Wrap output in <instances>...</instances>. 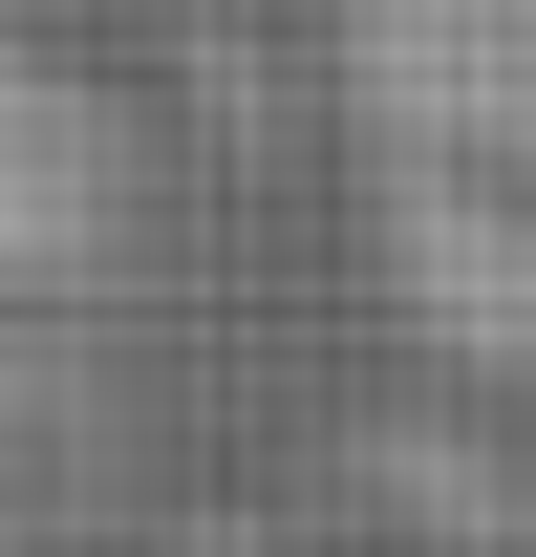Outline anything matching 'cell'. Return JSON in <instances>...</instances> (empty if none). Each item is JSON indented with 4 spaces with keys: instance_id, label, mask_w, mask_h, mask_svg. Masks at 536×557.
<instances>
[{
    "instance_id": "1",
    "label": "cell",
    "mask_w": 536,
    "mask_h": 557,
    "mask_svg": "<svg viewBox=\"0 0 536 557\" xmlns=\"http://www.w3.org/2000/svg\"><path fill=\"white\" fill-rule=\"evenodd\" d=\"M365 150H429V172H515L536 194V0H343L322 22Z\"/></svg>"
},
{
    "instance_id": "2",
    "label": "cell",
    "mask_w": 536,
    "mask_h": 557,
    "mask_svg": "<svg viewBox=\"0 0 536 557\" xmlns=\"http://www.w3.org/2000/svg\"><path fill=\"white\" fill-rule=\"evenodd\" d=\"M150 236V150L65 44H0V300H86Z\"/></svg>"
},
{
    "instance_id": "3",
    "label": "cell",
    "mask_w": 536,
    "mask_h": 557,
    "mask_svg": "<svg viewBox=\"0 0 536 557\" xmlns=\"http://www.w3.org/2000/svg\"><path fill=\"white\" fill-rule=\"evenodd\" d=\"M365 258H387V322H407L429 364L536 386V194H515V172H429V150H387Z\"/></svg>"
},
{
    "instance_id": "4",
    "label": "cell",
    "mask_w": 536,
    "mask_h": 557,
    "mask_svg": "<svg viewBox=\"0 0 536 557\" xmlns=\"http://www.w3.org/2000/svg\"><path fill=\"white\" fill-rule=\"evenodd\" d=\"M365 493H387V515H429L451 557H536V493L494 472L472 429H365Z\"/></svg>"
},
{
    "instance_id": "5",
    "label": "cell",
    "mask_w": 536,
    "mask_h": 557,
    "mask_svg": "<svg viewBox=\"0 0 536 557\" xmlns=\"http://www.w3.org/2000/svg\"><path fill=\"white\" fill-rule=\"evenodd\" d=\"M172 557H258V536H172Z\"/></svg>"
}]
</instances>
